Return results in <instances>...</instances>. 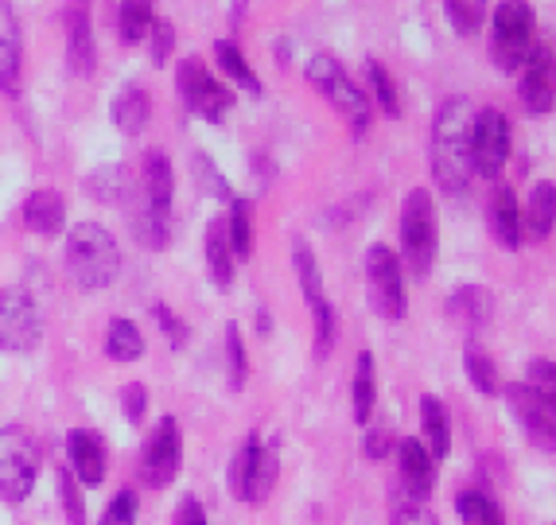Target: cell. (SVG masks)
<instances>
[{"label":"cell","instance_id":"obj_1","mask_svg":"<svg viewBox=\"0 0 556 525\" xmlns=\"http://www.w3.org/2000/svg\"><path fill=\"white\" fill-rule=\"evenodd\" d=\"M471 125L475 105L467 98H447L432 117V140H428V167L440 191L464 195L471 187Z\"/></svg>","mask_w":556,"mask_h":525},{"label":"cell","instance_id":"obj_2","mask_svg":"<svg viewBox=\"0 0 556 525\" xmlns=\"http://www.w3.org/2000/svg\"><path fill=\"white\" fill-rule=\"evenodd\" d=\"M63 265L83 292H102L121 277V246L102 222H78L66 234Z\"/></svg>","mask_w":556,"mask_h":525},{"label":"cell","instance_id":"obj_3","mask_svg":"<svg viewBox=\"0 0 556 525\" xmlns=\"http://www.w3.org/2000/svg\"><path fill=\"white\" fill-rule=\"evenodd\" d=\"M307 83L316 86L327 102L334 105V113L351 125L354 137H366V129H370V121H374V102H370V93L346 74V66L339 63V59L327 55V51L307 59Z\"/></svg>","mask_w":556,"mask_h":525},{"label":"cell","instance_id":"obj_4","mask_svg":"<svg viewBox=\"0 0 556 525\" xmlns=\"http://www.w3.org/2000/svg\"><path fill=\"white\" fill-rule=\"evenodd\" d=\"M538 51V16L529 0H502L491 12V59L498 71L514 74Z\"/></svg>","mask_w":556,"mask_h":525},{"label":"cell","instance_id":"obj_5","mask_svg":"<svg viewBox=\"0 0 556 525\" xmlns=\"http://www.w3.org/2000/svg\"><path fill=\"white\" fill-rule=\"evenodd\" d=\"M280 479V440H265L261 433H250L230 463V490L238 502L261 507L273 495Z\"/></svg>","mask_w":556,"mask_h":525},{"label":"cell","instance_id":"obj_6","mask_svg":"<svg viewBox=\"0 0 556 525\" xmlns=\"http://www.w3.org/2000/svg\"><path fill=\"white\" fill-rule=\"evenodd\" d=\"M401 268L408 265L413 277H428V268L437 261V207L425 187H413L401 203Z\"/></svg>","mask_w":556,"mask_h":525},{"label":"cell","instance_id":"obj_7","mask_svg":"<svg viewBox=\"0 0 556 525\" xmlns=\"http://www.w3.org/2000/svg\"><path fill=\"white\" fill-rule=\"evenodd\" d=\"M39 479V443L24 424L0 428V498L20 507L28 502Z\"/></svg>","mask_w":556,"mask_h":525},{"label":"cell","instance_id":"obj_8","mask_svg":"<svg viewBox=\"0 0 556 525\" xmlns=\"http://www.w3.org/2000/svg\"><path fill=\"white\" fill-rule=\"evenodd\" d=\"M184 467V433H179L176 416H160V424L144 436L140 448V483L152 490H164L179 479Z\"/></svg>","mask_w":556,"mask_h":525},{"label":"cell","instance_id":"obj_9","mask_svg":"<svg viewBox=\"0 0 556 525\" xmlns=\"http://www.w3.org/2000/svg\"><path fill=\"white\" fill-rule=\"evenodd\" d=\"M366 296L381 320L397 323L405 315V268L390 246L374 241L366 249Z\"/></svg>","mask_w":556,"mask_h":525},{"label":"cell","instance_id":"obj_10","mask_svg":"<svg viewBox=\"0 0 556 525\" xmlns=\"http://www.w3.org/2000/svg\"><path fill=\"white\" fill-rule=\"evenodd\" d=\"M176 90L187 110L195 113V117L211 121V125H223L226 113L233 110V93L206 71L203 59H184L176 66Z\"/></svg>","mask_w":556,"mask_h":525},{"label":"cell","instance_id":"obj_11","mask_svg":"<svg viewBox=\"0 0 556 525\" xmlns=\"http://www.w3.org/2000/svg\"><path fill=\"white\" fill-rule=\"evenodd\" d=\"M43 342V312L28 288H4L0 292V350L28 354Z\"/></svg>","mask_w":556,"mask_h":525},{"label":"cell","instance_id":"obj_12","mask_svg":"<svg viewBox=\"0 0 556 525\" xmlns=\"http://www.w3.org/2000/svg\"><path fill=\"white\" fill-rule=\"evenodd\" d=\"M506 160H510V121H506V113L494 110V105L475 110L471 172L482 175V179H498Z\"/></svg>","mask_w":556,"mask_h":525},{"label":"cell","instance_id":"obj_13","mask_svg":"<svg viewBox=\"0 0 556 525\" xmlns=\"http://www.w3.org/2000/svg\"><path fill=\"white\" fill-rule=\"evenodd\" d=\"M498 393L506 397L514 421L526 428L529 440L538 443V448H545V452H553L556 448V401L553 397L538 393L529 382H510V386H502Z\"/></svg>","mask_w":556,"mask_h":525},{"label":"cell","instance_id":"obj_14","mask_svg":"<svg viewBox=\"0 0 556 525\" xmlns=\"http://www.w3.org/2000/svg\"><path fill=\"white\" fill-rule=\"evenodd\" d=\"M140 207H149L160 218H172V199H176V172H172V160H167L164 148H149L144 160H140V179L137 191H132Z\"/></svg>","mask_w":556,"mask_h":525},{"label":"cell","instance_id":"obj_15","mask_svg":"<svg viewBox=\"0 0 556 525\" xmlns=\"http://www.w3.org/2000/svg\"><path fill=\"white\" fill-rule=\"evenodd\" d=\"M521 105H526L533 117H545L556 105V55L548 43H538V51L529 55V63L521 66Z\"/></svg>","mask_w":556,"mask_h":525},{"label":"cell","instance_id":"obj_16","mask_svg":"<svg viewBox=\"0 0 556 525\" xmlns=\"http://www.w3.org/2000/svg\"><path fill=\"white\" fill-rule=\"evenodd\" d=\"M393 455H397V479L405 498L408 502H425L437 487V460L428 455V448L417 436H405V440L393 443Z\"/></svg>","mask_w":556,"mask_h":525},{"label":"cell","instance_id":"obj_17","mask_svg":"<svg viewBox=\"0 0 556 525\" xmlns=\"http://www.w3.org/2000/svg\"><path fill=\"white\" fill-rule=\"evenodd\" d=\"M0 90L9 98L24 90V36L9 0H0Z\"/></svg>","mask_w":556,"mask_h":525},{"label":"cell","instance_id":"obj_18","mask_svg":"<svg viewBox=\"0 0 556 525\" xmlns=\"http://www.w3.org/2000/svg\"><path fill=\"white\" fill-rule=\"evenodd\" d=\"M66 452H71V475L78 487H102L105 483V443L93 428H75L66 436Z\"/></svg>","mask_w":556,"mask_h":525},{"label":"cell","instance_id":"obj_19","mask_svg":"<svg viewBox=\"0 0 556 525\" xmlns=\"http://www.w3.org/2000/svg\"><path fill=\"white\" fill-rule=\"evenodd\" d=\"M66 63L75 74H93L98 66V43H93V24H90V0H75L66 12Z\"/></svg>","mask_w":556,"mask_h":525},{"label":"cell","instance_id":"obj_20","mask_svg":"<svg viewBox=\"0 0 556 525\" xmlns=\"http://www.w3.org/2000/svg\"><path fill=\"white\" fill-rule=\"evenodd\" d=\"M447 320L459 327V332H467L475 339V335L486 327V323L494 320V292L482 285H464L455 288L452 300H447Z\"/></svg>","mask_w":556,"mask_h":525},{"label":"cell","instance_id":"obj_21","mask_svg":"<svg viewBox=\"0 0 556 525\" xmlns=\"http://www.w3.org/2000/svg\"><path fill=\"white\" fill-rule=\"evenodd\" d=\"M24 226L39 238H55L66 226V199L55 187H36V191L24 199Z\"/></svg>","mask_w":556,"mask_h":525},{"label":"cell","instance_id":"obj_22","mask_svg":"<svg viewBox=\"0 0 556 525\" xmlns=\"http://www.w3.org/2000/svg\"><path fill=\"white\" fill-rule=\"evenodd\" d=\"M110 113H113V125H117L125 137H140L152 121V93L144 90V86H121Z\"/></svg>","mask_w":556,"mask_h":525},{"label":"cell","instance_id":"obj_23","mask_svg":"<svg viewBox=\"0 0 556 525\" xmlns=\"http://www.w3.org/2000/svg\"><path fill=\"white\" fill-rule=\"evenodd\" d=\"M486 222H491V234L498 238V246L506 249H518L521 246V207H518V195L514 187H498L491 195V203H486Z\"/></svg>","mask_w":556,"mask_h":525},{"label":"cell","instance_id":"obj_24","mask_svg":"<svg viewBox=\"0 0 556 525\" xmlns=\"http://www.w3.org/2000/svg\"><path fill=\"white\" fill-rule=\"evenodd\" d=\"M420 436H425V448L432 460H447L452 455V416H447L444 401L440 397H420Z\"/></svg>","mask_w":556,"mask_h":525},{"label":"cell","instance_id":"obj_25","mask_svg":"<svg viewBox=\"0 0 556 525\" xmlns=\"http://www.w3.org/2000/svg\"><path fill=\"white\" fill-rule=\"evenodd\" d=\"M203 249H206V273L218 288H230L233 285V249H230V234H226V218H211L206 222V238H203Z\"/></svg>","mask_w":556,"mask_h":525},{"label":"cell","instance_id":"obj_26","mask_svg":"<svg viewBox=\"0 0 556 525\" xmlns=\"http://www.w3.org/2000/svg\"><path fill=\"white\" fill-rule=\"evenodd\" d=\"M556 226V187L553 179H541L529 191V203L521 211V234H529L533 241H545Z\"/></svg>","mask_w":556,"mask_h":525},{"label":"cell","instance_id":"obj_27","mask_svg":"<svg viewBox=\"0 0 556 525\" xmlns=\"http://www.w3.org/2000/svg\"><path fill=\"white\" fill-rule=\"evenodd\" d=\"M144 350H149V342H144V332H140L132 320H110V327H105V354H110L113 362H140L144 359Z\"/></svg>","mask_w":556,"mask_h":525},{"label":"cell","instance_id":"obj_28","mask_svg":"<svg viewBox=\"0 0 556 525\" xmlns=\"http://www.w3.org/2000/svg\"><path fill=\"white\" fill-rule=\"evenodd\" d=\"M374 405H378V374H374V354L362 350L354 359V421L366 428L374 416Z\"/></svg>","mask_w":556,"mask_h":525},{"label":"cell","instance_id":"obj_29","mask_svg":"<svg viewBox=\"0 0 556 525\" xmlns=\"http://www.w3.org/2000/svg\"><path fill=\"white\" fill-rule=\"evenodd\" d=\"M292 265H296V280H300V292H304L307 308L319 304V300H327V292H324V268H319L316 249L296 238V246H292Z\"/></svg>","mask_w":556,"mask_h":525},{"label":"cell","instance_id":"obj_30","mask_svg":"<svg viewBox=\"0 0 556 525\" xmlns=\"http://www.w3.org/2000/svg\"><path fill=\"white\" fill-rule=\"evenodd\" d=\"M214 59H218L223 74H230V83H238L245 93H253V98H261V93H265L261 78L253 74V66L245 63V55H241V47L233 43V39H218V43H214Z\"/></svg>","mask_w":556,"mask_h":525},{"label":"cell","instance_id":"obj_31","mask_svg":"<svg viewBox=\"0 0 556 525\" xmlns=\"http://www.w3.org/2000/svg\"><path fill=\"white\" fill-rule=\"evenodd\" d=\"M226 234H230L233 261H250L253 258V203L233 195L230 199V218H226Z\"/></svg>","mask_w":556,"mask_h":525},{"label":"cell","instance_id":"obj_32","mask_svg":"<svg viewBox=\"0 0 556 525\" xmlns=\"http://www.w3.org/2000/svg\"><path fill=\"white\" fill-rule=\"evenodd\" d=\"M152 20H156V12H152V0H117V36L121 43H140V39L149 36Z\"/></svg>","mask_w":556,"mask_h":525},{"label":"cell","instance_id":"obj_33","mask_svg":"<svg viewBox=\"0 0 556 525\" xmlns=\"http://www.w3.org/2000/svg\"><path fill=\"white\" fill-rule=\"evenodd\" d=\"M464 370H467V382H471L482 397H498V389H502L498 366H494V359L479 342H467L464 347Z\"/></svg>","mask_w":556,"mask_h":525},{"label":"cell","instance_id":"obj_34","mask_svg":"<svg viewBox=\"0 0 556 525\" xmlns=\"http://www.w3.org/2000/svg\"><path fill=\"white\" fill-rule=\"evenodd\" d=\"M455 510H459V517H464L467 525H506L502 507L486 490H475V487L459 490V495H455Z\"/></svg>","mask_w":556,"mask_h":525},{"label":"cell","instance_id":"obj_35","mask_svg":"<svg viewBox=\"0 0 556 525\" xmlns=\"http://www.w3.org/2000/svg\"><path fill=\"white\" fill-rule=\"evenodd\" d=\"M444 12H447V24L455 28V36H479L482 24H486V0H444Z\"/></svg>","mask_w":556,"mask_h":525},{"label":"cell","instance_id":"obj_36","mask_svg":"<svg viewBox=\"0 0 556 525\" xmlns=\"http://www.w3.org/2000/svg\"><path fill=\"white\" fill-rule=\"evenodd\" d=\"M366 78H370V102H378V110L386 117H401V93L397 83H393V74L378 63V59H366Z\"/></svg>","mask_w":556,"mask_h":525},{"label":"cell","instance_id":"obj_37","mask_svg":"<svg viewBox=\"0 0 556 525\" xmlns=\"http://www.w3.org/2000/svg\"><path fill=\"white\" fill-rule=\"evenodd\" d=\"M226 374H230L233 393H241L250 382V354H245V339H241L238 323H226Z\"/></svg>","mask_w":556,"mask_h":525},{"label":"cell","instance_id":"obj_38","mask_svg":"<svg viewBox=\"0 0 556 525\" xmlns=\"http://www.w3.org/2000/svg\"><path fill=\"white\" fill-rule=\"evenodd\" d=\"M312 320H316V359H327L339 339V312L331 308V300L312 304Z\"/></svg>","mask_w":556,"mask_h":525},{"label":"cell","instance_id":"obj_39","mask_svg":"<svg viewBox=\"0 0 556 525\" xmlns=\"http://www.w3.org/2000/svg\"><path fill=\"white\" fill-rule=\"evenodd\" d=\"M191 172H195L203 195H211V199H233L230 184H226V175L214 167V160L206 157V152H195V157H191Z\"/></svg>","mask_w":556,"mask_h":525},{"label":"cell","instance_id":"obj_40","mask_svg":"<svg viewBox=\"0 0 556 525\" xmlns=\"http://www.w3.org/2000/svg\"><path fill=\"white\" fill-rule=\"evenodd\" d=\"M59 502H63V514L66 525H86V502H83V490H78V479L71 471H59Z\"/></svg>","mask_w":556,"mask_h":525},{"label":"cell","instance_id":"obj_41","mask_svg":"<svg viewBox=\"0 0 556 525\" xmlns=\"http://www.w3.org/2000/svg\"><path fill=\"white\" fill-rule=\"evenodd\" d=\"M149 59L156 66H164L167 59H172V51H176V24H172V20H152V28H149Z\"/></svg>","mask_w":556,"mask_h":525},{"label":"cell","instance_id":"obj_42","mask_svg":"<svg viewBox=\"0 0 556 525\" xmlns=\"http://www.w3.org/2000/svg\"><path fill=\"white\" fill-rule=\"evenodd\" d=\"M152 320H156V327L167 335V347H172V350H184L187 347V339H191V327H187V323L179 320L172 308H167V304H152Z\"/></svg>","mask_w":556,"mask_h":525},{"label":"cell","instance_id":"obj_43","mask_svg":"<svg viewBox=\"0 0 556 525\" xmlns=\"http://www.w3.org/2000/svg\"><path fill=\"white\" fill-rule=\"evenodd\" d=\"M137 510H140L137 490H117L98 525H137Z\"/></svg>","mask_w":556,"mask_h":525},{"label":"cell","instance_id":"obj_44","mask_svg":"<svg viewBox=\"0 0 556 525\" xmlns=\"http://www.w3.org/2000/svg\"><path fill=\"white\" fill-rule=\"evenodd\" d=\"M121 416L129 424H140L149 416V389L140 386V382H129V386L121 389Z\"/></svg>","mask_w":556,"mask_h":525},{"label":"cell","instance_id":"obj_45","mask_svg":"<svg viewBox=\"0 0 556 525\" xmlns=\"http://www.w3.org/2000/svg\"><path fill=\"white\" fill-rule=\"evenodd\" d=\"M393 525H440V517L425 507V502H397L393 507Z\"/></svg>","mask_w":556,"mask_h":525},{"label":"cell","instance_id":"obj_46","mask_svg":"<svg viewBox=\"0 0 556 525\" xmlns=\"http://www.w3.org/2000/svg\"><path fill=\"white\" fill-rule=\"evenodd\" d=\"M393 433L390 428H366V436H362V455L366 460H386V455L393 452Z\"/></svg>","mask_w":556,"mask_h":525},{"label":"cell","instance_id":"obj_47","mask_svg":"<svg viewBox=\"0 0 556 525\" xmlns=\"http://www.w3.org/2000/svg\"><path fill=\"white\" fill-rule=\"evenodd\" d=\"M529 386L556 401V362L553 359H538V362H533V366H529Z\"/></svg>","mask_w":556,"mask_h":525},{"label":"cell","instance_id":"obj_48","mask_svg":"<svg viewBox=\"0 0 556 525\" xmlns=\"http://www.w3.org/2000/svg\"><path fill=\"white\" fill-rule=\"evenodd\" d=\"M176 525H206V510L199 498H179V507H176Z\"/></svg>","mask_w":556,"mask_h":525},{"label":"cell","instance_id":"obj_49","mask_svg":"<svg viewBox=\"0 0 556 525\" xmlns=\"http://www.w3.org/2000/svg\"><path fill=\"white\" fill-rule=\"evenodd\" d=\"M257 332H261V335H269V332H273L269 312H265V308H261V315H257Z\"/></svg>","mask_w":556,"mask_h":525}]
</instances>
